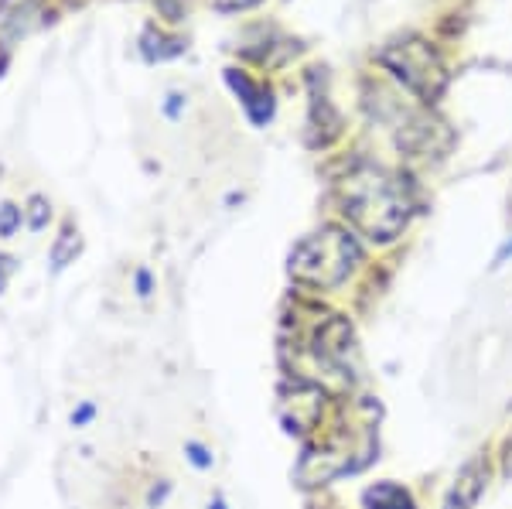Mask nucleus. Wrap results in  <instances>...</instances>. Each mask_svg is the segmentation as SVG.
I'll return each instance as SVG.
<instances>
[{
	"label": "nucleus",
	"mask_w": 512,
	"mask_h": 509,
	"mask_svg": "<svg viewBox=\"0 0 512 509\" xmlns=\"http://www.w3.org/2000/svg\"><path fill=\"white\" fill-rule=\"evenodd\" d=\"M338 202H342L349 226L373 243H393L407 229L410 212H414L407 185L376 164L352 168L338 182Z\"/></svg>",
	"instance_id": "obj_1"
},
{
	"label": "nucleus",
	"mask_w": 512,
	"mask_h": 509,
	"mask_svg": "<svg viewBox=\"0 0 512 509\" xmlns=\"http://www.w3.org/2000/svg\"><path fill=\"white\" fill-rule=\"evenodd\" d=\"M359 257L362 253L355 236H349L345 229L325 226L318 233L304 236L291 250V277L297 284L328 291V287H338L352 274Z\"/></svg>",
	"instance_id": "obj_2"
},
{
	"label": "nucleus",
	"mask_w": 512,
	"mask_h": 509,
	"mask_svg": "<svg viewBox=\"0 0 512 509\" xmlns=\"http://www.w3.org/2000/svg\"><path fill=\"white\" fill-rule=\"evenodd\" d=\"M379 62L424 103H434L437 96L444 93V86H448V69H444L441 55L417 35L390 41V45L379 52Z\"/></svg>",
	"instance_id": "obj_3"
},
{
	"label": "nucleus",
	"mask_w": 512,
	"mask_h": 509,
	"mask_svg": "<svg viewBox=\"0 0 512 509\" xmlns=\"http://www.w3.org/2000/svg\"><path fill=\"white\" fill-rule=\"evenodd\" d=\"M485 486H489V465H485V458H475L458 472L454 486L444 496V509H475Z\"/></svg>",
	"instance_id": "obj_4"
},
{
	"label": "nucleus",
	"mask_w": 512,
	"mask_h": 509,
	"mask_svg": "<svg viewBox=\"0 0 512 509\" xmlns=\"http://www.w3.org/2000/svg\"><path fill=\"white\" fill-rule=\"evenodd\" d=\"M226 82L233 86V93L239 96V100H243L246 117H250L256 127H263V123L274 117V100H270V93L263 86H256L250 76H243V72L229 69L226 72Z\"/></svg>",
	"instance_id": "obj_5"
},
{
	"label": "nucleus",
	"mask_w": 512,
	"mask_h": 509,
	"mask_svg": "<svg viewBox=\"0 0 512 509\" xmlns=\"http://www.w3.org/2000/svg\"><path fill=\"white\" fill-rule=\"evenodd\" d=\"M366 509H414L407 489H400L396 482H376L373 489H366Z\"/></svg>",
	"instance_id": "obj_6"
},
{
	"label": "nucleus",
	"mask_w": 512,
	"mask_h": 509,
	"mask_svg": "<svg viewBox=\"0 0 512 509\" xmlns=\"http://www.w3.org/2000/svg\"><path fill=\"white\" fill-rule=\"evenodd\" d=\"M79 250H82V240H79V233L76 229H65V233L55 240V246H52V267L55 270H65L72 264V260L79 257Z\"/></svg>",
	"instance_id": "obj_7"
},
{
	"label": "nucleus",
	"mask_w": 512,
	"mask_h": 509,
	"mask_svg": "<svg viewBox=\"0 0 512 509\" xmlns=\"http://www.w3.org/2000/svg\"><path fill=\"white\" fill-rule=\"evenodd\" d=\"M21 226V209L18 205H0V236H14V229Z\"/></svg>",
	"instance_id": "obj_8"
},
{
	"label": "nucleus",
	"mask_w": 512,
	"mask_h": 509,
	"mask_svg": "<svg viewBox=\"0 0 512 509\" xmlns=\"http://www.w3.org/2000/svg\"><path fill=\"white\" fill-rule=\"evenodd\" d=\"M185 451H188V458H192V465H195V469H209V465H212L209 451H205L202 445H198V441H188Z\"/></svg>",
	"instance_id": "obj_9"
},
{
	"label": "nucleus",
	"mask_w": 512,
	"mask_h": 509,
	"mask_svg": "<svg viewBox=\"0 0 512 509\" xmlns=\"http://www.w3.org/2000/svg\"><path fill=\"white\" fill-rule=\"evenodd\" d=\"M48 219V205L45 199H31V229H41Z\"/></svg>",
	"instance_id": "obj_10"
},
{
	"label": "nucleus",
	"mask_w": 512,
	"mask_h": 509,
	"mask_svg": "<svg viewBox=\"0 0 512 509\" xmlns=\"http://www.w3.org/2000/svg\"><path fill=\"white\" fill-rule=\"evenodd\" d=\"M260 0H216L219 11H246V7H256Z\"/></svg>",
	"instance_id": "obj_11"
},
{
	"label": "nucleus",
	"mask_w": 512,
	"mask_h": 509,
	"mask_svg": "<svg viewBox=\"0 0 512 509\" xmlns=\"http://www.w3.org/2000/svg\"><path fill=\"white\" fill-rule=\"evenodd\" d=\"M14 274V260L11 257H0V294L7 291V281H11Z\"/></svg>",
	"instance_id": "obj_12"
},
{
	"label": "nucleus",
	"mask_w": 512,
	"mask_h": 509,
	"mask_svg": "<svg viewBox=\"0 0 512 509\" xmlns=\"http://www.w3.org/2000/svg\"><path fill=\"white\" fill-rule=\"evenodd\" d=\"M89 417H93V407L86 404V407H79L76 414H72V424H76V428H82V424H86Z\"/></svg>",
	"instance_id": "obj_13"
},
{
	"label": "nucleus",
	"mask_w": 512,
	"mask_h": 509,
	"mask_svg": "<svg viewBox=\"0 0 512 509\" xmlns=\"http://www.w3.org/2000/svg\"><path fill=\"white\" fill-rule=\"evenodd\" d=\"M512 257V240L506 243V246H502V250H499V257H495V264H506V260Z\"/></svg>",
	"instance_id": "obj_14"
}]
</instances>
